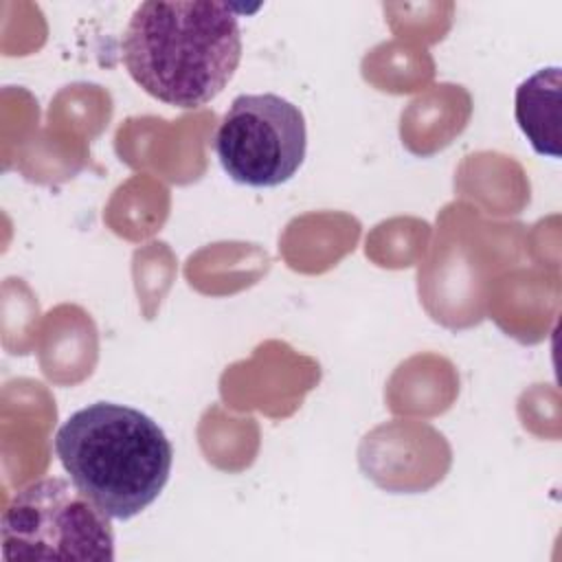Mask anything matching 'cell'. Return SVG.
<instances>
[{"mask_svg": "<svg viewBox=\"0 0 562 562\" xmlns=\"http://www.w3.org/2000/svg\"><path fill=\"white\" fill-rule=\"evenodd\" d=\"M123 64L154 99L191 110L215 99L241 59L237 9L213 0L140 2L123 33Z\"/></svg>", "mask_w": 562, "mask_h": 562, "instance_id": "obj_1", "label": "cell"}, {"mask_svg": "<svg viewBox=\"0 0 562 562\" xmlns=\"http://www.w3.org/2000/svg\"><path fill=\"white\" fill-rule=\"evenodd\" d=\"M55 452L72 485L114 520L147 509L173 463L165 430L138 408L116 402L75 411L55 435Z\"/></svg>", "mask_w": 562, "mask_h": 562, "instance_id": "obj_2", "label": "cell"}, {"mask_svg": "<svg viewBox=\"0 0 562 562\" xmlns=\"http://www.w3.org/2000/svg\"><path fill=\"white\" fill-rule=\"evenodd\" d=\"M560 88L558 66L536 70L516 88V123L540 156L560 158Z\"/></svg>", "mask_w": 562, "mask_h": 562, "instance_id": "obj_5", "label": "cell"}, {"mask_svg": "<svg viewBox=\"0 0 562 562\" xmlns=\"http://www.w3.org/2000/svg\"><path fill=\"white\" fill-rule=\"evenodd\" d=\"M213 149L233 182L279 187L305 160V116L299 105L274 92L239 94L220 121Z\"/></svg>", "mask_w": 562, "mask_h": 562, "instance_id": "obj_4", "label": "cell"}, {"mask_svg": "<svg viewBox=\"0 0 562 562\" xmlns=\"http://www.w3.org/2000/svg\"><path fill=\"white\" fill-rule=\"evenodd\" d=\"M112 518L66 479L20 487L2 522V560H114Z\"/></svg>", "mask_w": 562, "mask_h": 562, "instance_id": "obj_3", "label": "cell"}]
</instances>
